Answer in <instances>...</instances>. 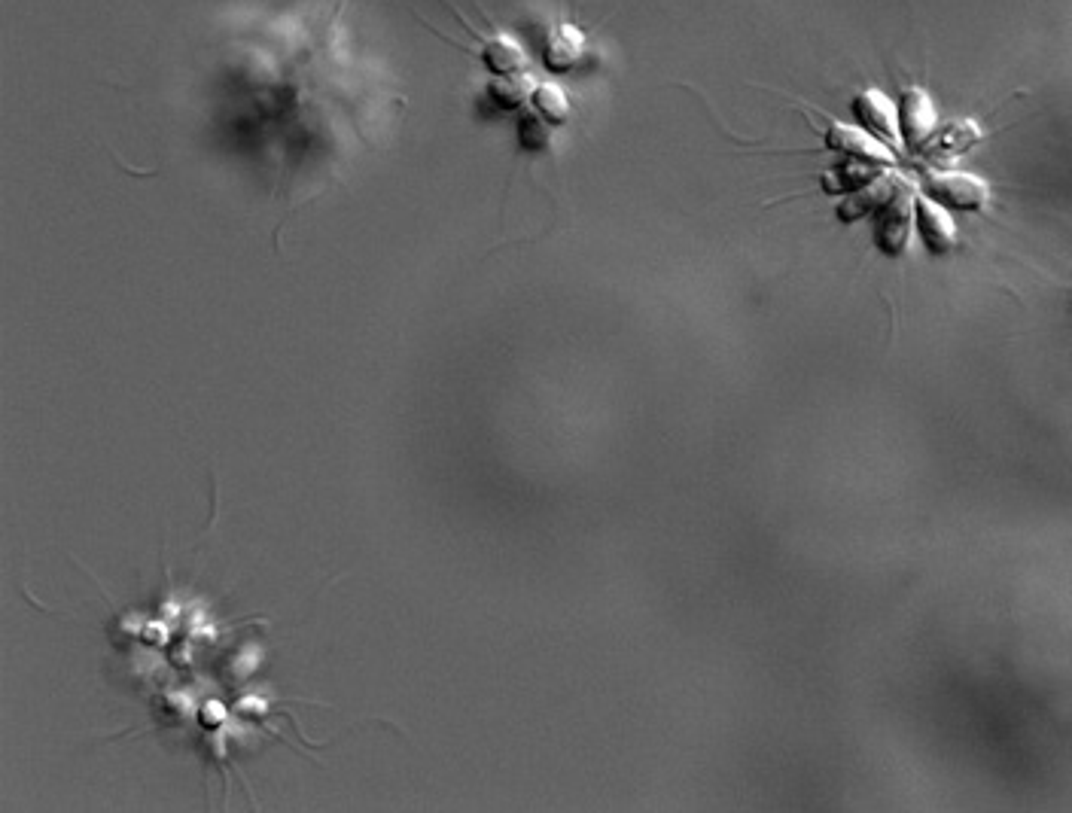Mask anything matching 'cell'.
<instances>
[{"instance_id":"obj_1","label":"cell","mask_w":1072,"mask_h":813,"mask_svg":"<svg viewBox=\"0 0 1072 813\" xmlns=\"http://www.w3.org/2000/svg\"><path fill=\"white\" fill-rule=\"evenodd\" d=\"M914 229V195L905 183H896L893 195L884 201L875 214V241L881 253L902 256Z\"/></svg>"},{"instance_id":"obj_2","label":"cell","mask_w":1072,"mask_h":813,"mask_svg":"<svg viewBox=\"0 0 1072 813\" xmlns=\"http://www.w3.org/2000/svg\"><path fill=\"white\" fill-rule=\"evenodd\" d=\"M923 192L938 201L948 211H963V214H975L990 201V186L975 177V174H963V171H942L923 180Z\"/></svg>"},{"instance_id":"obj_3","label":"cell","mask_w":1072,"mask_h":813,"mask_svg":"<svg viewBox=\"0 0 1072 813\" xmlns=\"http://www.w3.org/2000/svg\"><path fill=\"white\" fill-rule=\"evenodd\" d=\"M853 116L859 122V128H865L868 134H875L878 141L896 147L902 141L899 134V107L878 89H865L856 95L853 101Z\"/></svg>"},{"instance_id":"obj_4","label":"cell","mask_w":1072,"mask_h":813,"mask_svg":"<svg viewBox=\"0 0 1072 813\" xmlns=\"http://www.w3.org/2000/svg\"><path fill=\"white\" fill-rule=\"evenodd\" d=\"M914 226L920 241L926 244L929 253H948L957 244V226L951 220V211L932 201L926 192L914 195Z\"/></svg>"},{"instance_id":"obj_5","label":"cell","mask_w":1072,"mask_h":813,"mask_svg":"<svg viewBox=\"0 0 1072 813\" xmlns=\"http://www.w3.org/2000/svg\"><path fill=\"white\" fill-rule=\"evenodd\" d=\"M938 125L932 98L923 89H908L899 101V134L911 150H920L929 144L932 131Z\"/></svg>"},{"instance_id":"obj_6","label":"cell","mask_w":1072,"mask_h":813,"mask_svg":"<svg viewBox=\"0 0 1072 813\" xmlns=\"http://www.w3.org/2000/svg\"><path fill=\"white\" fill-rule=\"evenodd\" d=\"M826 147L838 150L844 156L853 159H865V162H878V165H890L893 153L884 147V141H878L875 134H868L859 125H832L826 131Z\"/></svg>"},{"instance_id":"obj_7","label":"cell","mask_w":1072,"mask_h":813,"mask_svg":"<svg viewBox=\"0 0 1072 813\" xmlns=\"http://www.w3.org/2000/svg\"><path fill=\"white\" fill-rule=\"evenodd\" d=\"M896 183H899V180H893V177H887V180L878 177L875 183H868V186H862V189L844 195V201L838 205V217H841L844 223H853V220H862V217H868V214H878V208L893 195Z\"/></svg>"},{"instance_id":"obj_8","label":"cell","mask_w":1072,"mask_h":813,"mask_svg":"<svg viewBox=\"0 0 1072 813\" xmlns=\"http://www.w3.org/2000/svg\"><path fill=\"white\" fill-rule=\"evenodd\" d=\"M881 168L878 162H865V159H853V156H844L829 174H826V189L835 192V195H850L868 183H875L881 177Z\"/></svg>"},{"instance_id":"obj_9","label":"cell","mask_w":1072,"mask_h":813,"mask_svg":"<svg viewBox=\"0 0 1072 813\" xmlns=\"http://www.w3.org/2000/svg\"><path fill=\"white\" fill-rule=\"evenodd\" d=\"M582 52V34L573 31V28H558V34L549 40V49H546V61L552 71H567V67L579 58Z\"/></svg>"},{"instance_id":"obj_10","label":"cell","mask_w":1072,"mask_h":813,"mask_svg":"<svg viewBox=\"0 0 1072 813\" xmlns=\"http://www.w3.org/2000/svg\"><path fill=\"white\" fill-rule=\"evenodd\" d=\"M533 104H536V110H540V116L549 119V122H564V119H567V110H570L564 92L555 89V86H540V89H536V92H533Z\"/></svg>"},{"instance_id":"obj_11","label":"cell","mask_w":1072,"mask_h":813,"mask_svg":"<svg viewBox=\"0 0 1072 813\" xmlns=\"http://www.w3.org/2000/svg\"><path fill=\"white\" fill-rule=\"evenodd\" d=\"M978 138H981V131H978L972 122H957V125H951L948 131H942V138H938V147H942L945 153H963V150H969Z\"/></svg>"}]
</instances>
